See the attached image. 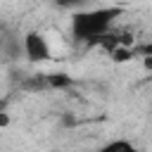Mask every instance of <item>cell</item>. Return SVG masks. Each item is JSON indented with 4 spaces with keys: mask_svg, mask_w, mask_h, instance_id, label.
Returning a JSON list of instances; mask_svg holds the SVG:
<instances>
[{
    "mask_svg": "<svg viewBox=\"0 0 152 152\" xmlns=\"http://www.w3.org/2000/svg\"><path fill=\"white\" fill-rule=\"evenodd\" d=\"M48 83L50 86H69L71 78L66 74H48Z\"/></svg>",
    "mask_w": 152,
    "mask_h": 152,
    "instance_id": "277c9868",
    "label": "cell"
},
{
    "mask_svg": "<svg viewBox=\"0 0 152 152\" xmlns=\"http://www.w3.org/2000/svg\"><path fill=\"white\" fill-rule=\"evenodd\" d=\"M95 152H140V150H138L131 140H126V138H114V140L100 145Z\"/></svg>",
    "mask_w": 152,
    "mask_h": 152,
    "instance_id": "3957f363",
    "label": "cell"
},
{
    "mask_svg": "<svg viewBox=\"0 0 152 152\" xmlns=\"http://www.w3.org/2000/svg\"><path fill=\"white\" fill-rule=\"evenodd\" d=\"M21 50L24 55L31 59V62H45L50 59V45H48V38L38 31H28L21 40Z\"/></svg>",
    "mask_w": 152,
    "mask_h": 152,
    "instance_id": "7a4b0ae2",
    "label": "cell"
},
{
    "mask_svg": "<svg viewBox=\"0 0 152 152\" xmlns=\"http://www.w3.org/2000/svg\"><path fill=\"white\" fill-rule=\"evenodd\" d=\"M5 124H7V116L2 114V116H0V126H5Z\"/></svg>",
    "mask_w": 152,
    "mask_h": 152,
    "instance_id": "5b68a950",
    "label": "cell"
},
{
    "mask_svg": "<svg viewBox=\"0 0 152 152\" xmlns=\"http://www.w3.org/2000/svg\"><path fill=\"white\" fill-rule=\"evenodd\" d=\"M119 14H121V7H95V10L76 12L71 19V33L76 40L102 38L112 28V24Z\"/></svg>",
    "mask_w": 152,
    "mask_h": 152,
    "instance_id": "6da1fadb",
    "label": "cell"
}]
</instances>
